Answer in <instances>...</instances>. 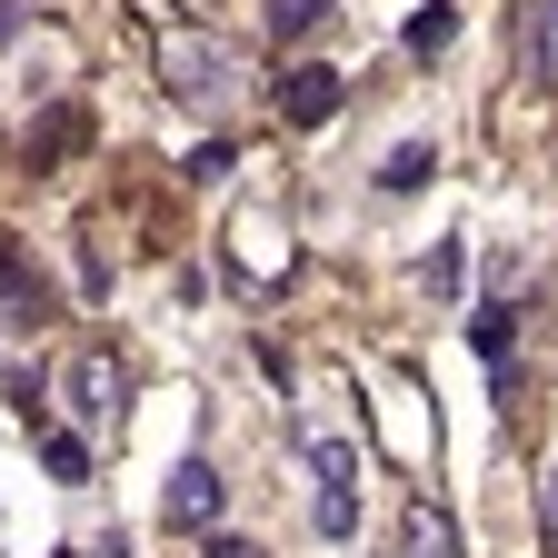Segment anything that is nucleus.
Instances as JSON below:
<instances>
[{
	"label": "nucleus",
	"instance_id": "1",
	"mask_svg": "<svg viewBox=\"0 0 558 558\" xmlns=\"http://www.w3.org/2000/svg\"><path fill=\"white\" fill-rule=\"evenodd\" d=\"M160 70H170V100H199V110L230 100V50H220V40H170Z\"/></svg>",
	"mask_w": 558,
	"mask_h": 558
},
{
	"label": "nucleus",
	"instance_id": "2",
	"mask_svg": "<svg viewBox=\"0 0 558 558\" xmlns=\"http://www.w3.org/2000/svg\"><path fill=\"white\" fill-rule=\"evenodd\" d=\"M160 519L170 529H209V519H220V469H209V459H180L170 488H160Z\"/></svg>",
	"mask_w": 558,
	"mask_h": 558
},
{
	"label": "nucleus",
	"instance_id": "3",
	"mask_svg": "<svg viewBox=\"0 0 558 558\" xmlns=\"http://www.w3.org/2000/svg\"><path fill=\"white\" fill-rule=\"evenodd\" d=\"M519 60L538 90H558V0H519Z\"/></svg>",
	"mask_w": 558,
	"mask_h": 558
},
{
	"label": "nucleus",
	"instance_id": "4",
	"mask_svg": "<svg viewBox=\"0 0 558 558\" xmlns=\"http://www.w3.org/2000/svg\"><path fill=\"white\" fill-rule=\"evenodd\" d=\"M339 100H349V81H339V70H290V90H279V110H290L300 130H319Z\"/></svg>",
	"mask_w": 558,
	"mask_h": 558
},
{
	"label": "nucleus",
	"instance_id": "5",
	"mask_svg": "<svg viewBox=\"0 0 558 558\" xmlns=\"http://www.w3.org/2000/svg\"><path fill=\"white\" fill-rule=\"evenodd\" d=\"M399 558H459V529H449L429 499H409V519H399Z\"/></svg>",
	"mask_w": 558,
	"mask_h": 558
},
{
	"label": "nucleus",
	"instance_id": "6",
	"mask_svg": "<svg viewBox=\"0 0 558 558\" xmlns=\"http://www.w3.org/2000/svg\"><path fill=\"white\" fill-rule=\"evenodd\" d=\"M0 310H11V329H40V269H21V250H0Z\"/></svg>",
	"mask_w": 558,
	"mask_h": 558
},
{
	"label": "nucleus",
	"instance_id": "7",
	"mask_svg": "<svg viewBox=\"0 0 558 558\" xmlns=\"http://www.w3.org/2000/svg\"><path fill=\"white\" fill-rule=\"evenodd\" d=\"M469 339H478V360L499 369L509 349H519V319H509V310H478V319H469Z\"/></svg>",
	"mask_w": 558,
	"mask_h": 558
},
{
	"label": "nucleus",
	"instance_id": "8",
	"mask_svg": "<svg viewBox=\"0 0 558 558\" xmlns=\"http://www.w3.org/2000/svg\"><path fill=\"white\" fill-rule=\"evenodd\" d=\"M449 31H459V11H449V0H429V11H418V21H409V50H418V60H429V50H449Z\"/></svg>",
	"mask_w": 558,
	"mask_h": 558
},
{
	"label": "nucleus",
	"instance_id": "9",
	"mask_svg": "<svg viewBox=\"0 0 558 558\" xmlns=\"http://www.w3.org/2000/svg\"><path fill=\"white\" fill-rule=\"evenodd\" d=\"M70 140H81V110H50V120H40V140H31V150H40L31 170H60V150H70Z\"/></svg>",
	"mask_w": 558,
	"mask_h": 558
},
{
	"label": "nucleus",
	"instance_id": "10",
	"mask_svg": "<svg viewBox=\"0 0 558 558\" xmlns=\"http://www.w3.org/2000/svg\"><path fill=\"white\" fill-rule=\"evenodd\" d=\"M429 160H439V150H418V140H409V150H389V160H379V190H418V180H429Z\"/></svg>",
	"mask_w": 558,
	"mask_h": 558
},
{
	"label": "nucleus",
	"instance_id": "11",
	"mask_svg": "<svg viewBox=\"0 0 558 558\" xmlns=\"http://www.w3.org/2000/svg\"><path fill=\"white\" fill-rule=\"evenodd\" d=\"M319 21H329V0H279V11H269V31H279V40H310Z\"/></svg>",
	"mask_w": 558,
	"mask_h": 558
},
{
	"label": "nucleus",
	"instance_id": "12",
	"mask_svg": "<svg viewBox=\"0 0 558 558\" xmlns=\"http://www.w3.org/2000/svg\"><path fill=\"white\" fill-rule=\"evenodd\" d=\"M81 409H90V418H110V409H120V379H110L100 360H81Z\"/></svg>",
	"mask_w": 558,
	"mask_h": 558
},
{
	"label": "nucleus",
	"instance_id": "13",
	"mask_svg": "<svg viewBox=\"0 0 558 558\" xmlns=\"http://www.w3.org/2000/svg\"><path fill=\"white\" fill-rule=\"evenodd\" d=\"M310 459H319V488H360V459H349V449H339V439H319V449H310Z\"/></svg>",
	"mask_w": 558,
	"mask_h": 558
},
{
	"label": "nucleus",
	"instance_id": "14",
	"mask_svg": "<svg viewBox=\"0 0 558 558\" xmlns=\"http://www.w3.org/2000/svg\"><path fill=\"white\" fill-rule=\"evenodd\" d=\"M349 519H360V488H319V529L349 538Z\"/></svg>",
	"mask_w": 558,
	"mask_h": 558
},
{
	"label": "nucleus",
	"instance_id": "15",
	"mask_svg": "<svg viewBox=\"0 0 558 558\" xmlns=\"http://www.w3.org/2000/svg\"><path fill=\"white\" fill-rule=\"evenodd\" d=\"M50 469H60L70 488H81V478H90V449H81V439H70V429H50Z\"/></svg>",
	"mask_w": 558,
	"mask_h": 558
},
{
	"label": "nucleus",
	"instance_id": "16",
	"mask_svg": "<svg viewBox=\"0 0 558 558\" xmlns=\"http://www.w3.org/2000/svg\"><path fill=\"white\" fill-rule=\"evenodd\" d=\"M209 558H259V548H250V538H220V548H209Z\"/></svg>",
	"mask_w": 558,
	"mask_h": 558
},
{
	"label": "nucleus",
	"instance_id": "17",
	"mask_svg": "<svg viewBox=\"0 0 558 558\" xmlns=\"http://www.w3.org/2000/svg\"><path fill=\"white\" fill-rule=\"evenodd\" d=\"M548 529H558V469H548Z\"/></svg>",
	"mask_w": 558,
	"mask_h": 558
}]
</instances>
